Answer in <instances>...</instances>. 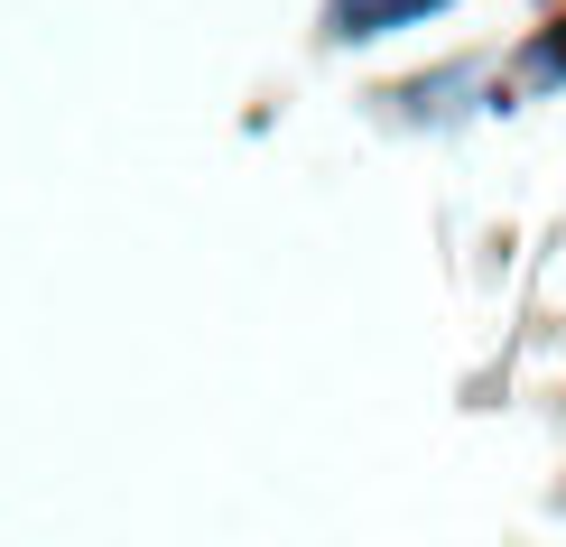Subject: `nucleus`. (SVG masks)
<instances>
[{
  "mask_svg": "<svg viewBox=\"0 0 566 547\" xmlns=\"http://www.w3.org/2000/svg\"><path fill=\"white\" fill-rule=\"evenodd\" d=\"M483 103H492V75L464 56V65H437V75L390 84L381 93V122H399V130H455V122H474Z\"/></svg>",
  "mask_w": 566,
  "mask_h": 547,
  "instance_id": "nucleus-1",
  "label": "nucleus"
},
{
  "mask_svg": "<svg viewBox=\"0 0 566 547\" xmlns=\"http://www.w3.org/2000/svg\"><path fill=\"white\" fill-rule=\"evenodd\" d=\"M437 10H446V0H325L316 38H325V46H371V38L418 29V19H437Z\"/></svg>",
  "mask_w": 566,
  "mask_h": 547,
  "instance_id": "nucleus-2",
  "label": "nucleus"
}]
</instances>
